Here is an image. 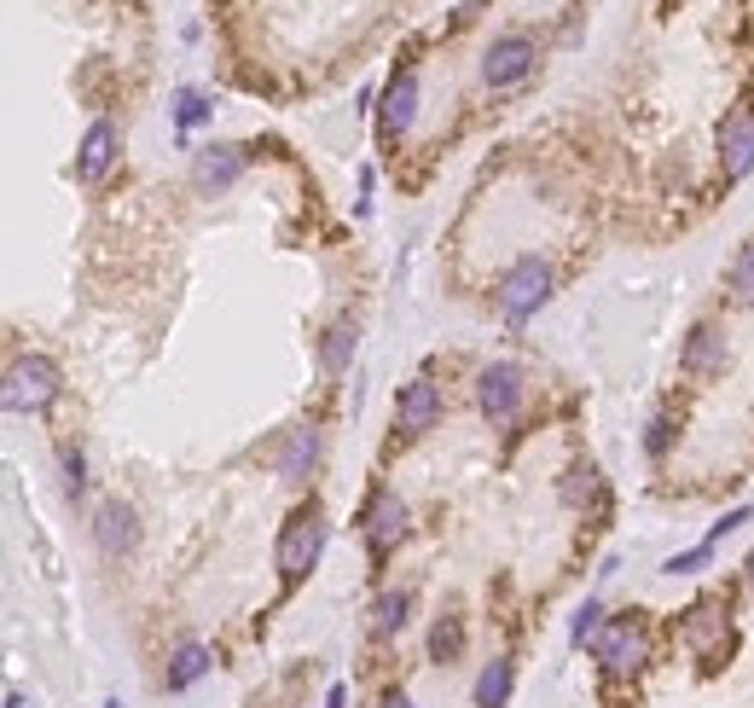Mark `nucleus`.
I'll use <instances>...</instances> for the list:
<instances>
[{
    "label": "nucleus",
    "instance_id": "obj_21",
    "mask_svg": "<svg viewBox=\"0 0 754 708\" xmlns=\"http://www.w3.org/2000/svg\"><path fill=\"white\" fill-rule=\"evenodd\" d=\"M563 499L569 505H593V512H604V476H598V464H575L563 482Z\"/></svg>",
    "mask_w": 754,
    "mask_h": 708
},
{
    "label": "nucleus",
    "instance_id": "obj_16",
    "mask_svg": "<svg viewBox=\"0 0 754 708\" xmlns=\"http://www.w3.org/2000/svg\"><path fill=\"white\" fill-rule=\"evenodd\" d=\"M685 616H690V621H685V644H690L702 662H714L720 644H725V616H714L708 604H697V610H685Z\"/></svg>",
    "mask_w": 754,
    "mask_h": 708
},
{
    "label": "nucleus",
    "instance_id": "obj_28",
    "mask_svg": "<svg viewBox=\"0 0 754 708\" xmlns=\"http://www.w3.org/2000/svg\"><path fill=\"white\" fill-rule=\"evenodd\" d=\"M667 441H674V424L656 418V424H650V436H644V453H650V459H662V453H667Z\"/></svg>",
    "mask_w": 754,
    "mask_h": 708
},
{
    "label": "nucleus",
    "instance_id": "obj_17",
    "mask_svg": "<svg viewBox=\"0 0 754 708\" xmlns=\"http://www.w3.org/2000/svg\"><path fill=\"white\" fill-rule=\"evenodd\" d=\"M355 319H331V326H325V337H319V367L331 372V378H342L349 372V360H355Z\"/></svg>",
    "mask_w": 754,
    "mask_h": 708
},
{
    "label": "nucleus",
    "instance_id": "obj_14",
    "mask_svg": "<svg viewBox=\"0 0 754 708\" xmlns=\"http://www.w3.org/2000/svg\"><path fill=\"white\" fill-rule=\"evenodd\" d=\"M679 367H685V372H697V378H708V372H720V367H725V331L714 326V319H702V326L685 337Z\"/></svg>",
    "mask_w": 754,
    "mask_h": 708
},
{
    "label": "nucleus",
    "instance_id": "obj_4",
    "mask_svg": "<svg viewBox=\"0 0 754 708\" xmlns=\"http://www.w3.org/2000/svg\"><path fill=\"white\" fill-rule=\"evenodd\" d=\"M593 656L604 662L609 679H633L644 667V656H650V639H644V627L633 616H616V621H604V633L593 639Z\"/></svg>",
    "mask_w": 754,
    "mask_h": 708
},
{
    "label": "nucleus",
    "instance_id": "obj_13",
    "mask_svg": "<svg viewBox=\"0 0 754 708\" xmlns=\"http://www.w3.org/2000/svg\"><path fill=\"white\" fill-rule=\"evenodd\" d=\"M238 175H244V146H203L192 164V180L203 192H227Z\"/></svg>",
    "mask_w": 754,
    "mask_h": 708
},
{
    "label": "nucleus",
    "instance_id": "obj_20",
    "mask_svg": "<svg viewBox=\"0 0 754 708\" xmlns=\"http://www.w3.org/2000/svg\"><path fill=\"white\" fill-rule=\"evenodd\" d=\"M406 621H413V598H406V593H383L378 610H372V633L378 639H395V633H406Z\"/></svg>",
    "mask_w": 754,
    "mask_h": 708
},
{
    "label": "nucleus",
    "instance_id": "obj_3",
    "mask_svg": "<svg viewBox=\"0 0 754 708\" xmlns=\"http://www.w3.org/2000/svg\"><path fill=\"white\" fill-rule=\"evenodd\" d=\"M58 395V367L47 355H18L7 367V407L12 413H47Z\"/></svg>",
    "mask_w": 754,
    "mask_h": 708
},
{
    "label": "nucleus",
    "instance_id": "obj_12",
    "mask_svg": "<svg viewBox=\"0 0 754 708\" xmlns=\"http://www.w3.org/2000/svg\"><path fill=\"white\" fill-rule=\"evenodd\" d=\"M418 116V76L413 70H395V82L383 88V139H401Z\"/></svg>",
    "mask_w": 754,
    "mask_h": 708
},
{
    "label": "nucleus",
    "instance_id": "obj_10",
    "mask_svg": "<svg viewBox=\"0 0 754 708\" xmlns=\"http://www.w3.org/2000/svg\"><path fill=\"white\" fill-rule=\"evenodd\" d=\"M93 540H99V552H105V558L134 552V546H139V522H134L128 505H122V499L99 505V517H93Z\"/></svg>",
    "mask_w": 754,
    "mask_h": 708
},
{
    "label": "nucleus",
    "instance_id": "obj_18",
    "mask_svg": "<svg viewBox=\"0 0 754 708\" xmlns=\"http://www.w3.org/2000/svg\"><path fill=\"white\" fill-rule=\"evenodd\" d=\"M511 685H517V667L511 662H487L482 667V679H476V708H505L511 703Z\"/></svg>",
    "mask_w": 754,
    "mask_h": 708
},
{
    "label": "nucleus",
    "instance_id": "obj_32",
    "mask_svg": "<svg viewBox=\"0 0 754 708\" xmlns=\"http://www.w3.org/2000/svg\"><path fill=\"white\" fill-rule=\"evenodd\" d=\"M749 586H754V552H749Z\"/></svg>",
    "mask_w": 754,
    "mask_h": 708
},
{
    "label": "nucleus",
    "instance_id": "obj_30",
    "mask_svg": "<svg viewBox=\"0 0 754 708\" xmlns=\"http://www.w3.org/2000/svg\"><path fill=\"white\" fill-rule=\"evenodd\" d=\"M378 708H413V697H406L401 685H395V692H383V703H378Z\"/></svg>",
    "mask_w": 754,
    "mask_h": 708
},
{
    "label": "nucleus",
    "instance_id": "obj_22",
    "mask_svg": "<svg viewBox=\"0 0 754 708\" xmlns=\"http://www.w3.org/2000/svg\"><path fill=\"white\" fill-rule=\"evenodd\" d=\"M459 651H464V627L459 616H441L430 627V662H459Z\"/></svg>",
    "mask_w": 754,
    "mask_h": 708
},
{
    "label": "nucleus",
    "instance_id": "obj_11",
    "mask_svg": "<svg viewBox=\"0 0 754 708\" xmlns=\"http://www.w3.org/2000/svg\"><path fill=\"white\" fill-rule=\"evenodd\" d=\"M116 123H105V116H99V123L81 134V146H76V175L81 180H105L111 175V164H116Z\"/></svg>",
    "mask_w": 754,
    "mask_h": 708
},
{
    "label": "nucleus",
    "instance_id": "obj_23",
    "mask_svg": "<svg viewBox=\"0 0 754 708\" xmlns=\"http://www.w3.org/2000/svg\"><path fill=\"white\" fill-rule=\"evenodd\" d=\"M731 296H738L743 308H754V238L738 250V261H731Z\"/></svg>",
    "mask_w": 754,
    "mask_h": 708
},
{
    "label": "nucleus",
    "instance_id": "obj_1",
    "mask_svg": "<svg viewBox=\"0 0 754 708\" xmlns=\"http://www.w3.org/2000/svg\"><path fill=\"white\" fill-rule=\"evenodd\" d=\"M499 314L511 319V326H522L528 314H540L545 308V296H552V268H545L540 256H522V261H511L505 268V279H499Z\"/></svg>",
    "mask_w": 754,
    "mask_h": 708
},
{
    "label": "nucleus",
    "instance_id": "obj_8",
    "mask_svg": "<svg viewBox=\"0 0 754 708\" xmlns=\"http://www.w3.org/2000/svg\"><path fill=\"white\" fill-rule=\"evenodd\" d=\"M401 540H406V505H401V494L378 488L372 505H365V546H372V558H383Z\"/></svg>",
    "mask_w": 754,
    "mask_h": 708
},
{
    "label": "nucleus",
    "instance_id": "obj_31",
    "mask_svg": "<svg viewBox=\"0 0 754 708\" xmlns=\"http://www.w3.org/2000/svg\"><path fill=\"white\" fill-rule=\"evenodd\" d=\"M325 708H349V692H342V685H331V692H325Z\"/></svg>",
    "mask_w": 754,
    "mask_h": 708
},
{
    "label": "nucleus",
    "instance_id": "obj_29",
    "mask_svg": "<svg viewBox=\"0 0 754 708\" xmlns=\"http://www.w3.org/2000/svg\"><path fill=\"white\" fill-rule=\"evenodd\" d=\"M738 522H749V505H738V512H725V517L714 522V535H708V546H714V540H725L731 529H738Z\"/></svg>",
    "mask_w": 754,
    "mask_h": 708
},
{
    "label": "nucleus",
    "instance_id": "obj_19",
    "mask_svg": "<svg viewBox=\"0 0 754 708\" xmlns=\"http://www.w3.org/2000/svg\"><path fill=\"white\" fill-rule=\"evenodd\" d=\"M203 674H210V651H203V644H180L162 685H169V692H187V685H198Z\"/></svg>",
    "mask_w": 754,
    "mask_h": 708
},
{
    "label": "nucleus",
    "instance_id": "obj_9",
    "mask_svg": "<svg viewBox=\"0 0 754 708\" xmlns=\"http://www.w3.org/2000/svg\"><path fill=\"white\" fill-rule=\"evenodd\" d=\"M441 418V390L430 378H413V383H401V395H395V424L406 436H424L430 424Z\"/></svg>",
    "mask_w": 754,
    "mask_h": 708
},
{
    "label": "nucleus",
    "instance_id": "obj_25",
    "mask_svg": "<svg viewBox=\"0 0 754 708\" xmlns=\"http://www.w3.org/2000/svg\"><path fill=\"white\" fill-rule=\"evenodd\" d=\"M598 633H604V604L586 598L581 610H575V627H569V639H575V644H593Z\"/></svg>",
    "mask_w": 754,
    "mask_h": 708
},
{
    "label": "nucleus",
    "instance_id": "obj_24",
    "mask_svg": "<svg viewBox=\"0 0 754 708\" xmlns=\"http://www.w3.org/2000/svg\"><path fill=\"white\" fill-rule=\"evenodd\" d=\"M210 116H215V105H210L203 93H192V88H187V93L175 99V128H180V134L198 128V123H210Z\"/></svg>",
    "mask_w": 754,
    "mask_h": 708
},
{
    "label": "nucleus",
    "instance_id": "obj_33",
    "mask_svg": "<svg viewBox=\"0 0 754 708\" xmlns=\"http://www.w3.org/2000/svg\"><path fill=\"white\" fill-rule=\"evenodd\" d=\"M105 708H122V697H111V703H105Z\"/></svg>",
    "mask_w": 754,
    "mask_h": 708
},
{
    "label": "nucleus",
    "instance_id": "obj_26",
    "mask_svg": "<svg viewBox=\"0 0 754 708\" xmlns=\"http://www.w3.org/2000/svg\"><path fill=\"white\" fill-rule=\"evenodd\" d=\"M708 552H714V546H690V552H674V558L662 563V575H690V570H702Z\"/></svg>",
    "mask_w": 754,
    "mask_h": 708
},
{
    "label": "nucleus",
    "instance_id": "obj_2",
    "mask_svg": "<svg viewBox=\"0 0 754 708\" xmlns=\"http://www.w3.org/2000/svg\"><path fill=\"white\" fill-rule=\"evenodd\" d=\"M325 535H331V529H325V517H319V505H302V512L291 517V522H284V535H279V575L284 581H302V575H308L314 570V563H319V552H325Z\"/></svg>",
    "mask_w": 754,
    "mask_h": 708
},
{
    "label": "nucleus",
    "instance_id": "obj_27",
    "mask_svg": "<svg viewBox=\"0 0 754 708\" xmlns=\"http://www.w3.org/2000/svg\"><path fill=\"white\" fill-rule=\"evenodd\" d=\"M65 488L70 494L88 488V459H81V448H65Z\"/></svg>",
    "mask_w": 754,
    "mask_h": 708
},
{
    "label": "nucleus",
    "instance_id": "obj_7",
    "mask_svg": "<svg viewBox=\"0 0 754 708\" xmlns=\"http://www.w3.org/2000/svg\"><path fill=\"white\" fill-rule=\"evenodd\" d=\"M720 164H725V180H743L754 169V99H743L720 123Z\"/></svg>",
    "mask_w": 754,
    "mask_h": 708
},
{
    "label": "nucleus",
    "instance_id": "obj_5",
    "mask_svg": "<svg viewBox=\"0 0 754 708\" xmlns=\"http://www.w3.org/2000/svg\"><path fill=\"white\" fill-rule=\"evenodd\" d=\"M476 407H482V418H494V424H511V418H517V407H522V372L511 367V360L482 367V378H476Z\"/></svg>",
    "mask_w": 754,
    "mask_h": 708
},
{
    "label": "nucleus",
    "instance_id": "obj_6",
    "mask_svg": "<svg viewBox=\"0 0 754 708\" xmlns=\"http://www.w3.org/2000/svg\"><path fill=\"white\" fill-rule=\"evenodd\" d=\"M534 42H528V35H499L494 47L482 53V82L487 88H517L528 70H534Z\"/></svg>",
    "mask_w": 754,
    "mask_h": 708
},
{
    "label": "nucleus",
    "instance_id": "obj_15",
    "mask_svg": "<svg viewBox=\"0 0 754 708\" xmlns=\"http://www.w3.org/2000/svg\"><path fill=\"white\" fill-rule=\"evenodd\" d=\"M314 459H319V430L314 424H296L291 436H284V448H279V476L284 482H302L314 471Z\"/></svg>",
    "mask_w": 754,
    "mask_h": 708
}]
</instances>
